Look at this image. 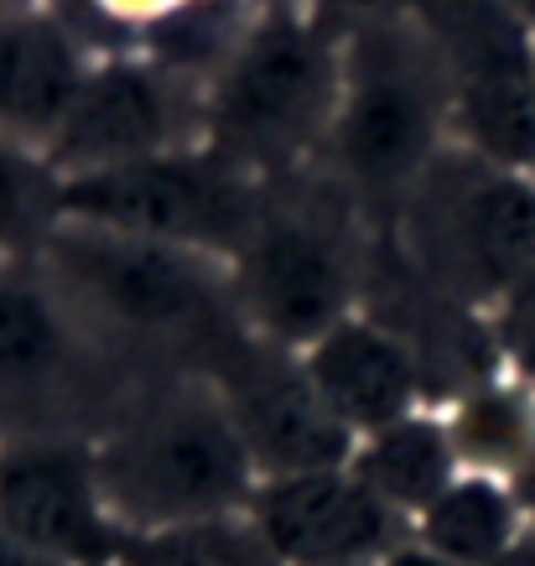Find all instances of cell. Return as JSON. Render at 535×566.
<instances>
[{
    "instance_id": "7",
    "label": "cell",
    "mask_w": 535,
    "mask_h": 566,
    "mask_svg": "<svg viewBox=\"0 0 535 566\" xmlns=\"http://www.w3.org/2000/svg\"><path fill=\"white\" fill-rule=\"evenodd\" d=\"M344 94V52L312 21H255L203 94V146L250 177L323 161Z\"/></svg>"
},
{
    "instance_id": "25",
    "label": "cell",
    "mask_w": 535,
    "mask_h": 566,
    "mask_svg": "<svg viewBox=\"0 0 535 566\" xmlns=\"http://www.w3.org/2000/svg\"><path fill=\"white\" fill-rule=\"evenodd\" d=\"M328 17H364V21H385L396 0H317Z\"/></svg>"
},
{
    "instance_id": "8",
    "label": "cell",
    "mask_w": 535,
    "mask_h": 566,
    "mask_svg": "<svg viewBox=\"0 0 535 566\" xmlns=\"http://www.w3.org/2000/svg\"><path fill=\"white\" fill-rule=\"evenodd\" d=\"M265 192L271 177H250L208 146H182L104 172L63 177V219L234 260L265 213Z\"/></svg>"
},
{
    "instance_id": "16",
    "label": "cell",
    "mask_w": 535,
    "mask_h": 566,
    "mask_svg": "<svg viewBox=\"0 0 535 566\" xmlns=\"http://www.w3.org/2000/svg\"><path fill=\"white\" fill-rule=\"evenodd\" d=\"M348 468H354L400 520H411V531H416V520L427 515L437 499L448 494V483L463 473V458H458V447H452L448 411H442V406H437V411L421 406V411L400 416L390 427L359 437Z\"/></svg>"
},
{
    "instance_id": "24",
    "label": "cell",
    "mask_w": 535,
    "mask_h": 566,
    "mask_svg": "<svg viewBox=\"0 0 535 566\" xmlns=\"http://www.w3.org/2000/svg\"><path fill=\"white\" fill-rule=\"evenodd\" d=\"M375 566H452V562L442 556V551H432L427 541H416L411 535V541H400V546L390 551V556H380Z\"/></svg>"
},
{
    "instance_id": "19",
    "label": "cell",
    "mask_w": 535,
    "mask_h": 566,
    "mask_svg": "<svg viewBox=\"0 0 535 566\" xmlns=\"http://www.w3.org/2000/svg\"><path fill=\"white\" fill-rule=\"evenodd\" d=\"M63 223V172L0 130V260L36 255Z\"/></svg>"
},
{
    "instance_id": "27",
    "label": "cell",
    "mask_w": 535,
    "mask_h": 566,
    "mask_svg": "<svg viewBox=\"0 0 535 566\" xmlns=\"http://www.w3.org/2000/svg\"><path fill=\"white\" fill-rule=\"evenodd\" d=\"M515 489H520V499H525V510H531V520H535V458L525 463V473L515 479Z\"/></svg>"
},
{
    "instance_id": "1",
    "label": "cell",
    "mask_w": 535,
    "mask_h": 566,
    "mask_svg": "<svg viewBox=\"0 0 535 566\" xmlns=\"http://www.w3.org/2000/svg\"><path fill=\"white\" fill-rule=\"evenodd\" d=\"M36 260L84 307L125 359L146 354L151 369H213L250 338L234 302L229 260L140 240L125 229L63 219Z\"/></svg>"
},
{
    "instance_id": "17",
    "label": "cell",
    "mask_w": 535,
    "mask_h": 566,
    "mask_svg": "<svg viewBox=\"0 0 535 566\" xmlns=\"http://www.w3.org/2000/svg\"><path fill=\"white\" fill-rule=\"evenodd\" d=\"M452 447L463 458V473H489V479L515 483L525 463L535 458V385L531 379L500 375L468 385L463 395H452L448 406Z\"/></svg>"
},
{
    "instance_id": "9",
    "label": "cell",
    "mask_w": 535,
    "mask_h": 566,
    "mask_svg": "<svg viewBox=\"0 0 535 566\" xmlns=\"http://www.w3.org/2000/svg\"><path fill=\"white\" fill-rule=\"evenodd\" d=\"M452 73V140L535 172V36L504 0H421Z\"/></svg>"
},
{
    "instance_id": "18",
    "label": "cell",
    "mask_w": 535,
    "mask_h": 566,
    "mask_svg": "<svg viewBox=\"0 0 535 566\" xmlns=\"http://www.w3.org/2000/svg\"><path fill=\"white\" fill-rule=\"evenodd\" d=\"M525 531H531V510L520 489L489 473H458L448 494L416 520V541L442 551L452 566H494L515 551Z\"/></svg>"
},
{
    "instance_id": "26",
    "label": "cell",
    "mask_w": 535,
    "mask_h": 566,
    "mask_svg": "<svg viewBox=\"0 0 535 566\" xmlns=\"http://www.w3.org/2000/svg\"><path fill=\"white\" fill-rule=\"evenodd\" d=\"M494 566H535V520H531V531L515 541V551H510V556H500Z\"/></svg>"
},
{
    "instance_id": "23",
    "label": "cell",
    "mask_w": 535,
    "mask_h": 566,
    "mask_svg": "<svg viewBox=\"0 0 535 566\" xmlns=\"http://www.w3.org/2000/svg\"><path fill=\"white\" fill-rule=\"evenodd\" d=\"M109 17H120V21H167L172 11H182L188 0H99Z\"/></svg>"
},
{
    "instance_id": "10",
    "label": "cell",
    "mask_w": 535,
    "mask_h": 566,
    "mask_svg": "<svg viewBox=\"0 0 535 566\" xmlns=\"http://www.w3.org/2000/svg\"><path fill=\"white\" fill-rule=\"evenodd\" d=\"M208 375H213L234 427H240L260 483L312 473V468H344L354 458L359 437L328 411L302 354L250 333Z\"/></svg>"
},
{
    "instance_id": "15",
    "label": "cell",
    "mask_w": 535,
    "mask_h": 566,
    "mask_svg": "<svg viewBox=\"0 0 535 566\" xmlns=\"http://www.w3.org/2000/svg\"><path fill=\"white\" fill-rule=\"evenodd\" d=\"M88 69L73 36L48 17H0V130L32 151H52Z\"/></svg>"
},
{
    "instance_id": "14",
    "label": "cell",
    "mask_w": 535,
    "mask_h": 566,
    "mask_svg": "<svg viewBox=\"0 0 535 566\" xmlns=\"http://www.w3.org/2000/svg\"><path fill=\"white\" fill-rule=\"evenodd\" d=\"M317 395L328 400V411L344 421L354 437L390 427L400 416L421 411L427 400V364L390 323L380 317H344L323 333L312 348H302Z\"/></svg>"
},
{
    "instance_id": "3",
    "label": "cell",
    "mask_w": 535,
    "mask_h": 566,
    "mask_svg": "<svg viewBox=\"0 0 535 566\" xmlns=\"http://www.w3.org/2000/svg\"><path fill=\"white\" fill-rule=\"evenodd\" d=\"M369 229L364 208L338 177L312 161L271 177L255 234L229 260L244 327L276 348H312L323 333L359 312L369 286Z\"/></svg>"
},
{
    "instance_id": "30",
    "label": "cell",
    "mask_w": 535,
    "mask_h": 566,
    "mask_svg": "<svg viewBox=\"0 0 535 566\" xmlns=\"http://www.w3.org/2000/svg\"><path fill=\"white\" fill-rule=\"evenodd\" d=\"M109 566H125V562H109Z\"/></svg>"
},
{
    "instance_id": "22",
    "label": "cell",
    "mask_w": 535,
    "mask_h": 566,
    "mask_svg": "<svg viewBox=\"0 0 535 566\" xmlns=\"http://www.w3.org/2000/svg\"><path fill=\"white\" fill-rule=\"evenodd\" d=\"M0 566H63V562L48 556L42 546H32L17 525H6V520H0Z\"/></svg>"
},
{
    "instance_id": "2",
    "label": "cell",
    "mask_w": 535,
    "mask_h": 566,
    "mask_svg": "<svg viewBox=\"0 0 535 566\" xmlns=\"http://www.w3.org/2000/svg\"><path fill=\"white\" fill-rule=\"evenodd\" d=\"M94 458L125 535L240 515L260 489L240 427L203 369H146Z\"/></svg>"
},
{
    "instance_id": "29",
    "label": "cell",
    "mask_w": 535,
    "mask_h": 566,
    "mask_svg": "<svg viewBox=\"0 0 535 566\" xmlns=\"http://www.w3.org/2000/svg\"><path fill=\"white\" fill-rule=\"evenodd\" d=\"M531 99H535V69H531Z\"/></svg>"
},
{
    "instance_id": "28",
    "label": "cell",
    "mask_w": 535,
    "mask_h": 566,
    "mask_svg": "<svg viewBox=\"0 0 535 566\" xmlns=\"http://www.w3.org/2000/svg\"><path fill=\"white\" fill-rule=\"evenodd\" d=\"M504 6H510V11H515V17L535 32V0H504Z\"/></svg>"
},
{
    "instance_id": "5",
    "label": "cell",
    "mask_w": 535,
    "mask_h": 566,
    "mask_svg": "<svg viewBox=\"0 0 535 566\" xmlns=\"http://www.w3.org/2000/svg\"><path fill=\"white\" fill-rule=\"evenodd\" d=\"M140 375L42 260H0V442L94 447Z\"/></svg>"
},
{
    "instance_id": "6",
    "label": "cell",
    "mask_w": 535,
    "mask_h": 566,
    "mask_svg": "<svg viewBox=\"0 0 535 566\" xmlns=\"http://www.w3.org/2000/svg\"><path fill=\"white\" fill-rule=\"evenodd\" d=\"M390 244L437 296L489 317L535 275V172L452 140L406 192Z\"/></svg>"
},
{
    "instance_id": "13",
    "label": "cell",
    "mask_w": 535,
    "mask_h": 566,
    "mask_svg": "<svg viewBox=\"0 0 535 566\" xmlns=\"http://www.w3.org/2000/svg\"><path fill=\"white\" fill-rule=\"evenodd\" d=\"M250 515L286 566H375L416 535L348 463L265 479Z\"/></svg>"
},
{
    "instance_id": "11",
    "label": "cell",
    "mask_w": 535,
    "mask_h": 566,
    "mask_svg": "<svg viewBox=\"0 0 535 566\" xmlns=\"http://www.w3.org/2000/svg\"><path fill=\"white\" fill-rule=\"evenodd\" d=\"M182 146H203V94L161 63H104L88 73L48 161L78 177Z\"/></svg>"
},
{
    "instance_id": "21",
    "label": "cell",
    "mask_w": 535,
    "mask_h": 566,
    "mask_svg": "<svg viewBox=\"0 0 535 566\" xmlns=\"http://www.w3.org/2000/svg\"><path fill=\"white\" fill-rule=\"evenodd\" d=\"M489 333H494L504 369L535 385V275L520 281L515 292L489 312Z\"/></svg>"
},
{
    "instance_id": "20",
    "label": "cell",
    "mask_w": 535,
    "mask_h": 566,
    "mask_svg": "<svg viewBox=\"0 0 535 566\" xmlns=\"http://www.w3.org/2000/svg\"><path fill=\"white\" fill-rule=\"evenodd\" d=\"M120 562L125 566H286L250 510L192 520V525H172V531L130 535Z\"/></svg>"
},
{
    "instance_id": "4",
    "label": "cell",
    "mask_w": 535,
    "mask_h": 566,
    "mask_svg": "<svg viewBox=\"0 0 535 566\" xmlns=\"http://www.w3.org/2000/svg\"><path fill=\"white\" fill-rule=\"evenodd\" d=\"M452 146V73L437 36L411 21H364L344 52V94L323 151L364 219L390 229L406 192Z\"/></svg>"
},
{
    "instance_id": "12",
    "label": "cell",
    "mask_w": 535,
    "mask_h": 566,
    "mask_svg": "<svg viewBox=\"0 0 535 566\" xmlns=\"http://www.w3.org/2000/svg\"><path fill=\"white\" fill-rule=\"evenodd\" d=\"M0 520L63 566H109L130 541L88 442H0Z\"/></svg>"
}]
</instances>
